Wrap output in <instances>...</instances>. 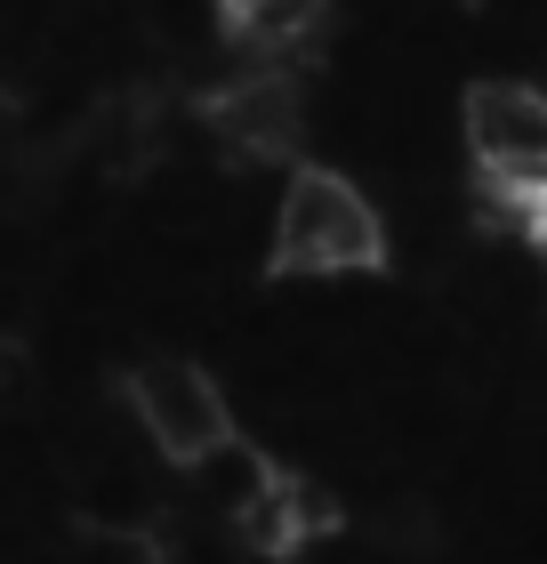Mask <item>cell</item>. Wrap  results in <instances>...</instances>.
<instances>
[{
  "mask_svg": "<svg viewBox=\"0 0 547 564\" xmlns=\"http://www.w3.org/2000/svg\"><path fill=\"white\" fill-rule=\"evenodd\" d=\"M379 259H386V226L354 177L298 170L282 186V218H274V267L282 274H362Z\"/></svg>",
  "mask_w": 547,
  "mask_h": 564,
  "instance_id": "6da1fadb",
  "label": "cell"
},
{
  "mask_svg": "<svg viewBox=\"0 0 547 564\" xmlns=\"http://www.w3.org/2000/svg\"><path fill=\"white\" fill-rule=\"evenodd\" d=\"M129 412H138V427L153 435V452L177 459V468H201L210 452L233 444V420H226L218 379L201 371V364H186V355L138 364V379H129Z\"/></svg>",
  "mask_w": 547,
  "mask_h": 564,
  "instance_id": "7a4b0ae2",
  "label": "cell"
},
{
  "mask_svg": "<svg viewBox=\"0 0 547 564\" xmlns=\"http://www.w3.org/2000/svg\"><path fill=\"white\" fill-rule=\"evenodd\" d=\"M467 153L491 186L547 194V89L532 82H475L467 89Z\"/></svg>",
  "mask_w": 547,
  "mask_h": 564,
  "instance_id": "3957f363",
  "label": "cell"
},
{
  "mask_svg": "<svg viewBox=\"0 0 547 564\" xmlns=\"http://www.w3.org/2000/svg\"><path fill=\"white\" fill-rule=\"evenodd\" d=\"M210 130L233 145V153H291L298 145V89L291 73H233V82L210 97Z\"/></svg>",
  "mask_w": 547,
  "mask_h": 564,
  "instance_id": "277c9868",
  "label": "cell"
},
{
  "mask_svg": "<svg viewBox=\"0 0 547 564\" xmlns=\"http://www.w3.org/2000/svg\"><path fill=\"white\" fill-rule=\"evenodd\" d=\"M322 17H330V0H266V9L233 17V33L250 48V73H291V57H306L322 41Z\"/></svg>",
  "mask_w": 547,
  "mask_h": 564,
  "instance_id": "5b68a950",
  "label": "cell"
},
{
  "mask_svg": "<svg viewBox=\"0 0 547 564\" xmlns=\"http://www.w3.org/2000/svg\"><path fill=\"white\" fill-rule=\"evenodd\" d=\"M322 517H330V500H315V484H298V476H266V492H258L233 524H242V541H250V549L282 556V549L315 541Z\"/></svg>",
  "mask_w": 547,
  "mask_h": 564,
  "instance_id": "8992f818",
  "label": "cell"
},
{
  "mask_svg": "<svg viewBox=\"0 0 547 564\" xmlns=\"http://www.w3.org/2000/svg\"><path fill=\"white\" fill-rule=\"evenodd\" d=\"M524 235H532V259H539V267H547V194H539V202H532V226H524Z\"/></svg>",
  "mask_w": 547,
  "mask_h": 564,
  "instance_id": "52a82bcc",
  "label": "cell"
},
{
  "mask_svg": "<svg viewBox=\"0 0 547 564\" xmlns=\"http://www.w3.org/2000/svg\"><path fill=\"white\" fill-rule=\"evenodd\" d=\"M218 9H226V17H250V9H266V0H218Z\"/></svg>",
  "mask_w": 547,
  "mask_h": 564,
  "instance_id": "ba28073f",
  "label": "cell"
}]
</instances>
